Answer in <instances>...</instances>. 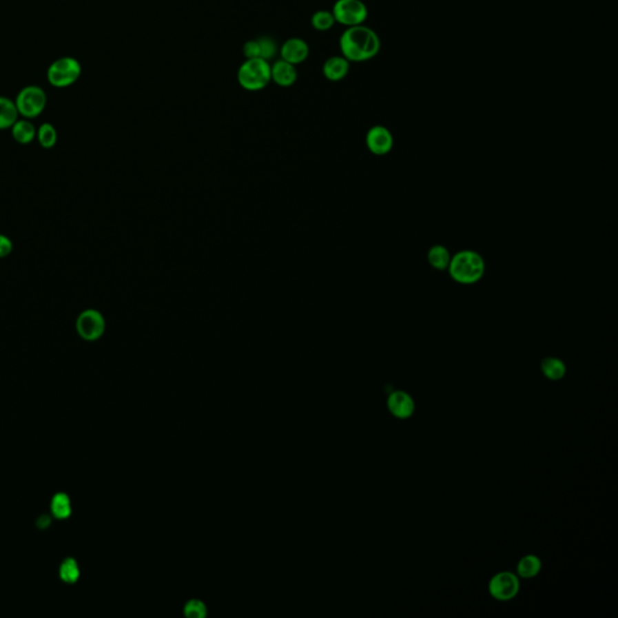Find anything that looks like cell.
<instances>
[{
  "label": "cell",
  "instance_id": "cell-23",
  "mask_svg": "<svg viewBox=\"0 0 618 618\" xmlns=\"http://www.w3.org/2000/svg\"><path fill=\"white\" fill-rule=\"evenodd\" d=\"M258 48H260V59L265 61H271L277 54V43L271 37H260L258 38Z\"/></svg>",
  "mask_w": 618,
  "mask_h": 618
},
{
  "label": "cell",
  "instance_id": "cell-17",
  "mask_svg": "<svg viewBox=\"0 0 618 618\" xmlns=\"http://www.w3.org/2000/svg\"><path fill=\"white\" fill-rule=\"evenodd\" d=\"M542 562L539 557L528 555L523 557L517 564V573L523 579H531L540 574Z\"/></svg>",
  "mask_w": 618,
  "mask_h": 618
},
{
  "label": "cell",
  "instance_id": "cell-22",
  "mask_svg": "<svg viewBox=\"0 0 618 618\" xmlns=\"http://www.w3.org/2000/svg\"><path fill=\"white\" fill-rule=\"evenodd\" d=\"M59 576L65 584H73L78 582L80 577V568L76 560L72 558L64 560L59 568Z\"/></svg>",
  "mask_w": 618,
  "mask_h": 618
},
{
  "label": "cell",
  "instance_id": "cell-4",
  "mask_svg": "<svg viewBox=\"0 0 618 618\" xmlns=\"http://www.w3.org/2000/svg\"><path fill=\"white\" fill-rule=\"evenodd\" d=\"M81 76V64L73 57L56 59L48 69V81L54 87L65 88L72 86Z\"/></svg>",
  "mask_w": 618,
  "mask_h": 618
},
{
  "label": "cell",
  "instance_id": "cell-14",
  "mask_svg": "<svg viewBox=\"0 0 618 618\" xmlns=\"http://www.w3.org/2000/svg\"><path fill=\"white\" fill-rule=\"evenodd\" d=\"M10 130L14 141L21 145H28L37 138V130L28 119H19Z\"/></svg>",
  "mask_w": 618,
  "mask_h": 618
},
{
  "label": "cell",
  "instance_id": "cell-8",
  "mask_svg": "<svg viewBox=\"0 0 618 618\" xmlns=\"http://www.w3.org/2000/svg\"><path fill=\"white\" fill-rule=\"evenodd\" d=\"M489 593L499 601H508L519 592V579L510 571H502L489 581Z\"/></svg>",
  "mask_w": 618,
  "mask_h": 618
},
{
  "label": "cell",
  "instance_id": "cell-18",
  "mask_svg": "<svg viewBox=\"0 0 618 618\" xmlns=\"http://www.w3.org/2000/svg\"><path fill=\"white\" fill-rule=\"evenodd\" d=\"M428 260L431 267L438 269V271H443V269H447L452 258H451L449 251L444 247L433 245L429 250Z\"/></svg>",
  "mask_w": 618,
  "mask_h": 618
},
{
  "label": "cell",
  "instance_id": "cell-13",
  "mask_svg": "<svg viewBox=\"0 0 618 618\" xmlns=\"http://www.w3.org/2000/svg\"><path fill=\"white\" fill-rule=\"evenodd\" d=\"M351 70V62L343 56H332L322 64V74L329 81L338 83L347 78Z\"/></svg>",
  "mask_w": 618,
  "mask_h": 618
},
{
  "label": "cell",
  "instance_id": "cell-1",
  "mask_svg": "<svg viewBox=\"0 0 618 618\" xmlns=\"http://www.w3.org/2000/svg\"><path fill=\"white\" fill-rule=\"evenodd\" d=\"M380 46L378 34L364 25L348 27L340 38L342 56L351 63H362L375 59L380 54Z\"/></svg>",
  "mask_w": 618,
  "mask_h": 618
},
{
  "label": "cell",
  "instance_id": "cell-5",
  "mask_svg": "<svg viewBox=\"0 0 618 618\" xmlns=\"http://www.w3.org/2000/svg\"><path fill=\"white\" fill-rule=\"evenodd\" d=\"M15 104L21 116L32 120L43 114L48 104V97L43 88L30 85L21 90Z\"/></svg>",
  "mask_w": 618,
  "mask_h": 618
},
{
  "label": "cell",
  "instance_id": "cell-7",
  "mask_svg": "<svg viewBox=\"0 0 618 618\" xmlns=\"http://www.w3.org/2000/svg\"><path fill=\"white\" fill-rule=\"evenodd\" d=\"M75 329L83 341L94 342L104 335L107 322L102 313L97 309L88 308L79 314L75 322Z\"/></svg>",
  "mask_w": 618,
  "mask_h": 618
},
{
  "label": "cell",
  "instance_id": "cell-16",
  "mask_svg": "<svg viewBox=\"0 0 618 618\" xmlns=\"http://www.w3.org/2000/svg\"><path fill=\"white\" fill-rule=\"evenodd\" d=\"M541 371L547 380H560L566 373V366L558 358L548 356L541 361Z\"/></svg>",
  "mask_w": 618,
  "mask_h": 618
},
{
  "label": "cell",
  "instance_id": "cell-19",
  "mask_svg": "<svg viewBox=\"0 0 618 618\" xmlns=\"http://www.w3.org/2000/svg\"><path fill=\"white\" fill-rule=\"evenodd\" d=\"M37 139L43 149L49 150L57 144L59 134H57L56 128L51 123L45 122L39 127V130H37Z\"/></svg>",
  "mask_w": 618,
  "mask_h": 618
},
{
  "label": "cell",
  "instance_id": "cell-12",
  "mask_svg": "<svg viewBox=\"0 0 618 618\" xmlns=\"http://www.w3.org/2000/svg\"><path fill=\"white\" fill-rule=\"evenodd\" d=\"M298 78L296 65L289 63L284 59H278L271 65V79L273 83L280 87H290L296 83Z\"/></svg>",
  "mask_w": 618,
  "mask_h": 618
},
{
  "label": "cell",
  "instance_id": "cell-24",
  "mask_svg": "<svg viewBox=\"0 0 618 618\" xmlns=\"http://www.w3.org/2000/svg\"><path fill=\"white\" fill-rule=\"evenodd\" d=\"M186 617L203 618L207 615V608L200 600H191L184 608Z\"/></svg>",
  "mask_w": 618,
  "mask_h": 618
},
{
  "label": "cell",
  "instance_id": "cell-26",
  "mask_svg": "<svg viewBox=\"0 0 618 618\" xmlns=\"http://www.w3.org/2000/svg\"><path fill=\"white\" fill-rule=\"evenodd\" d=\"M14 249V244L8 236L0 234V258H8Z\"/></svg>",
  "mask_w": 618,
  "mask_h": 618
},
{
  "label": "cell",
  "instance_id": "cell-10",
  "mask_svg": "<svg viewBox=\"0 0 618 618\" xmlns=\"http://www.w3.org/2000/svg\"><path fill=\"white\" fill-rule=\"evenodd\" d=\"M280 59L287 61L289 63L297 65L301 64L308 59L309 56V45L306 40L301 38H290L282 43L279 50Z\"/></svg>",
  "mask_w": 618,
  "mask_h": 618
},
{
  "label": "cell",
  "instance_id": "cell-15",
  "mask_svg": "<svg viewBox=\"0 0 618 618\" xmlns=\"http://www.w3.org/2000/svg\"><path fill=\"white\" fill-rule=\"evenodd\" d=\"M19 110L16 107L15 101L0 96V131L10 130L19 120Z\"/></svg>",
  "mask_w": 618,
  "mask_h": 618
},
{
  "label": "cell",
  "instance_id": "cell-3",
  "mask_svg": "<svg viewBox=\"0 0 618 618\" xmlns=\"http://www.w3.org/2000/svg\"><path fill=\"white\" fill-rule=\"evenodd\" d=\"M240 87L249 92H258L268 86L271 79V64L262 59H245L237 72Z\"/></svg>",
  "mask_w": 618,
  "mask_h": 618
},
{
  "label": "cell",
  "instance_id": "cell-11",
  "mask_svg": "<svg viewBox=\"0 0 618 618\" xmlns=\"http://www.w3.org/2000/svg\"><path fill=\"white\" fill-rule=\"evenodd\" d=\"M387 404L390 413L398 419L411 418L415 411V404L412 396L402 390L393 391L389 395Z\"/></svg>",
  "mask_w": 618,
  "mask_h": 618
},
{
  "label": "cell",
  "instance_id": "cell-6",
  "mask_svg": "<svg viewBox=\"0 0 618 618\" xmlns=\"http://www.w3.org/2000/svg\"><path fill=\"white\" fill-rule=\"evenodd\" d=\"M331 12L336 23L347 28L364 25L369 17V9L362 0H336Z\"/></svg>",
  "mask_w": 618,
  "mask_h": 618
},
{
  "label": "cell",
  "instance_id": "cell-2",
  "mask_svg": "<svg viewBox=\"0 0 618 618\" xmlns=\"http://www.w3.org/2000/svg\"><path fill=\"white\" fill-rule=\"evenodd\" d=\"M448 269L455 282L473 284L483 277L486 265L480 254L473 250H462L453 256Z\"/></svg>",
  "mask_w": 618,
  "mask_h": 618
},
{
  "label": "cell",
  "instance_id": "cell-21",
  "mask_svg": "<svg viewBox=\"0 0 618 618\" xmlns=\"http://www.w3.org/2000/svg\"><path fill=\"white\" fill-rule=\"evenodd\" d=\"M336 23L331 11L318 10L311 17V25L318 32H327Z\"/></svg>",
  "mask_w": 618,
  "mask_h": 618
},
{
  "label": "cell",
  "instance_id": "cell-20",
  "mask_svg": "<svg viewBox=\"0 0 618 618\" xmlns=\"http://www.w3.org/2000/svg\"><path fill=\"white\" fill-rule=\"evenodd\" d=\"M51 511L56 518L65 519L72 515V502L67 494L59 493L51 502Z\"/></svg>",
  "mask_w": 618,
  "mask_h": 618
},
{
  "label": "cell",
  "instance_id": "cell-25",
  "mask_svg": "<svg viewBox=\"0 0 618 618\" xmlns=\"http://www.w3.org/2000/svg\"><path fill=\"white\" fill-rule=\"evenodd\" d=\"M243 54L245 59H260V48L258 40H249L243 45Z\"/></svg>",
  "mask_w": 618,
  "mask_h": 618
},
{
  "label": "cell",
  "instance_id": "cell-9",
  "mask_svg": "<svg viewBox=\"0 0 618 618\" xmlns=\"http://www.w3.org/2000/svg\"><path fill=\"white\" fill-rule=\"evenodd\" d=\"M366 144L372 154L382 156L387 155L393 149L394 138L387 127L378 125L372 127L370 131L367 132Z\"/></svg>",
  "mask_w": 618,
  "mask_h": 618
}]
</instances>
